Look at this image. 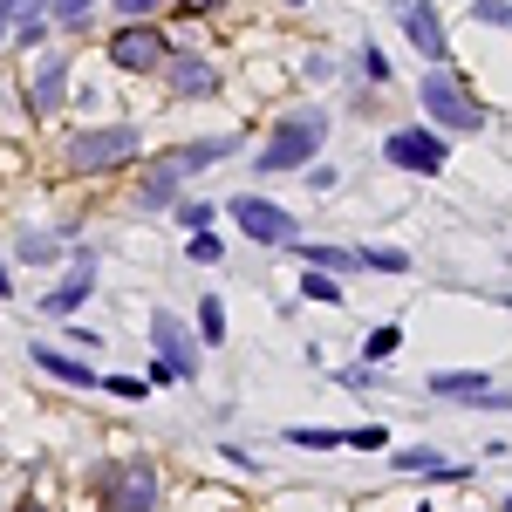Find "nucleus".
<instances>
[{
  "instance_id": "17",
  "label": "nucleus",
  "mask_w": 512,
  "mask_h": 512,
  "mask_svg": "<svg viewBox=\"0 0 512 512\" xmlns=\"http://www.w3.org/2000/svg\"><path fill=\"white\" fill-rule=\"evenodd\" d=\"M308 267H328V274H349V267H362V253H349V246H294Z\"/></svg>"
},
{
  "instance_id": "6",
  "label": "nucleus",
  "mask_w": 512,
  "mask_h": 512,
  "mask_svg": "<svg viewBox=\"0 0 512 512\" xmlns=\"http://www.w3.org/2000/svg\"><path fill=\"white\" fill-rule=\"evenodd\" d=\"M396 21H403V35H410V48H417L424 62H444V55H451V41H444V21H437L431 0H396Z\"/></svg>"
},
{
  "instance_id": "34",
  "label": "nucleus",
  "mask_w": 512,
  "mask_h": 512,
  "mask_svg": "<svg viewBox=\"0 0 512 512\" xmlns=\"http://www.w3.org/2000/svg\"><path fill=\"white\" fill-rule=\"evenodd\" d=\"M287 7H301V0H287Z\"/></svg>"
},
{
  "instance_id": "19",
  "label": "nucleus",
  "mask_w": 512,
  "mask_h": 512,
  "mask_svg": "<svg viewBox=\"0 0 512 512\" xmlns=\"http://www.w3.org/2000/svg\"><path fill=\"white\" fill-rule=\"evenodd\" d=\"M287 444H301V451H335V444H349V431H308V424H294Z\"/></svg>"
},
{
  "instance_id": "5",
  "label": "nucleus",
  "mask_w": 512,
  "mask_h": 512,
  "mask_svg": "<svg viewBox=\"0 0 512 512\" xmlns=\"http://www.w3.org/2000/svg\"><path fill=\"white\" fill-rule=\"evenodd\" d=\"M96 492L123 512H144V506H158V472H151V465H110Z\"/></svg>"
},
{
  "instance_id": "27",
  "label": "nucleus",
  "mask_w": 512,
  "mask_h": 512,
  "mask_svg": "<svg viewBox=\"0 0 512 512\" xmlns=\"http://www.w3.org/2000/svg\"><path fill=\"white\" fill-rule=\"evenodd\" d=\"M48 14H55V21H82V14H89V0H48Z\"/></svg>"
},
{
  "instance_id": "10",
  "label": "nucleus",
  "mask_w": 512,
  "mask_h": 512,
  "mask_svg": "<svg viewBox=\"0 0 512 512\" xmlns=\"http://www.w3.org/2000/svg\"><path fill=\"white\" fill-rule=\"evenodd\" d=\"M431 396H451V403H492V410H499L492 376H478V369H444V376H431Z\"/></svg>"
},
{
  "instance_id": "18",
  "label": "nucleus",
  "mask_w": 512,
  "mask_h": 512,
  "mask_svg": "<svg viewBox=\"0 0 512 512\" xmlns=\"http://www.w3.org/2000/svg\"><path fill=\"white\" fill-rule=\"evenodd\" d=\"M198 342H205V349H219V342H226V308H219V294H205V301H198Z\"/></svg>"
},
{
  "instance_id": "28",
  "label": "nucleus",
  "mask_w": 512,
  "mask_h": 512,
  "mask_svg": "<svg viewBox=\"0 0 512 512\" xmlns=\"http://www.w3.org/2000/svg\"><path fill=\"white\" fill-rule=\"evenodd\" d=\"M362 76H376V82L390 76V62H383V48H362Z\"/></svg>"
},
{
  "instance_id": "7",
  "label": "nucleus",
  "mask_w": 512,
  "mask_h": 512,
  "mask_svg": "<svg viewBox=\"0 0 512 512\" xmlns=\"http://www.w3.org/2000/svg\"><path fill=\"white\" fill-rule=\"evenodd\" d=\"M383 158L396 171H444V137H431V130H396L390 144H383Z\"/></svg>"
},
{
  "instance_id": "9",
  "label": "nucleus",
  "mask_w": 512,
  "mask_h": 512,
  "mask_svg": "<svg viewBox=\"0 0 512 512\" xmlns=\"http://www.w3.org/2000/svg\"><path fill=\"white\" fill-rule=\"evenodd\" d=\"M110 62H117V69H137V76H151V69L164 62V41L151 35V28H123V35L110 41Z\"/></svg>"
},
{
  "instance_id": "24",
  "label": "nucleus",
  "mask_w": 512,
  "mask_h": 512,
  "mask_svg": "<svg viewBox=\"0 0 512 512\" xmlns=\"http://www.w3.org/2000/svg\"><path fill=\"white\" fill-rule=\"evenodd\" d=\"M55 253H62V246H55L48 233H28V239H21V260H35V267H41V260H55Z\"/></svg>"
},
{
  "instance_id": "30",
  "label": "nucleus",
  "mask_w": 512,
  "mask_h": 512,
  "mask_svg": "<svg viewBox=\"0 0 512 512\" xmlns=\"http://www.w3.org/2000/svg\"><path fill=\"white\" fill-rule=\"evenodd\" d=\"M151 7H158V0H123V14H151Z\"/></svg>"
},
{
  "instance_id": "22",
  "label": "nucleus",
  "mask_w": 512,
  "mask_h": 512,
  "mask_svg": "<svg viewBox=\"0 0 512 512\" xmlns=\"http://www.w3.org/2000/svg\"><path fill=\"white\" fill-rule=\"evenodd\" d=\"M472 21H485V28H512V0H478Z\"/></svg>"
},
{
  "instance_id": "1",
  "label": "nucleus",
  "mask_w": 512,
  "mask_h": 512,
  "mask_svg": "<svg viewBox=\"0 0 512 512\" xmlns=\"http://www.w3.org/2000/svg\"><path fill=\"white\" fill-rule=\"evenodd\" d=\"M417 96H424V117H437L444 130H485V110H478V96L465 82L451 76L444 62H431V76L417 82Z\"/></svg>"
},
{
  "instance_id": "15",
  "label": "nucleus",
  "mask_w": 512,
  "mask_h": 512,
  "mask_svg": "<svg viewBox=\"0 0 512 512\" xmlns=\"http://www.w3.org/2000/svg\"><path fill=\"white\" fill-rule=\"evenodd\" d=\"M396 472H410V478H465V465H451L444 451H424V444H410V451H396Z\"/></svg>"
},
{
  "instance_id": "20",
  "label": "nucleus",
  "mask_w": 512,
  "mask_h": 512,
  "mask_svg": "<svg viewBox=\"0 0 512 512\" xmlns=\"http://www.w3.org/2000/svg\"><path fill=\"white\" fill-rule=\"evenodd\" d=\"M362 267H383V274H410V253H396V246H362Z\"/></svg>"
},
{
  "instance_id": "35",
  "label": "nucleus",
  "mask_w": 512,
  "mask_h": 512,
  "mask_svg": "<svg viewBox=\"0 0 512 512\" xmlns=\"http://www.w3.org/2000/svg\"><path fill=\"white\" fill-rule=\"evenodd\" d=\"M506 308H512V294H506Z\"/></svg>"
},
{
  "instance_id": "2",
  "label": "nucleus",
  "mask_w": 512,
  "mask_h": 512,
  "mask_svg": "<svg viewBox=\"0 0 512 512\" xmlns=\"http://www.w3.org/2000/svg\"><path fill=\"white\" fill-rule=\"evenodd\" d=\"M321 137H328V117L321 110H301V117H287L267 137V151H260V171H294V164H308L321 151Z\"/></svg>"
},
{
  "instance_id": "26",
  "label": "nucleus",
  "mask_w": 512,
  "mask_h": 512,
  "mask_svg": "<svg viewBox=\"0 0 512 512\" xmlns=\"http://www.w3.org/2000/svg\"><path fill=\"white\" fill-rule=\"evenodd\" d=\"M103 390L123 396V403H137V396H144V383H137V376H103Z\"/></svg>"
},
{
  "instance_id": "23",
  "label": "nucleus",
  "mask_w": 512,
  "mask_h": 512,
  "mask_svg": "<svg viewBox=\"0 0 512 512\" xmlns=\"http://www.w3.org/2000/svg\"><path fill=\"white\" fill-rule=\"evenodd\" d=\"M301 294H308V301H328V308L342 301V287H335L328 274H315V267H308V280H301Z\"/></svg>"
},
{
  "instance_id": "13",
  "label": "nucleus",
  "mask_w": 512,
  "mask_h": 512,
  "mask_svg": "<svg viewBox=\"0 0 512 512\" xmlns=\"http://www.w3.org/2000/svg\"><path fill=\"white\" fill-rule=\"evenodd\" d=\"M178 178H185V164H178V158L151 164V178H144V185H137V205H144V212H164V205H171V198H178Z\"/></svg>"
},
{
  "instance_id": "4",
  "label": "nucleus",
  "mask_w": 512,
  "mask_h": 512,
  "mask_svg": "<svg viewBox=\"0 0 512 512\" xmlns=\"http://www.w3.org/2000/svg\"><path fill=\"white\" fill-rule=\"evenodd\" d=\"M233 219H239V233L260 239V246H294V239H301L294 212H280V205H267V198H233Z\"/></svg>"
},
{
  "instance_id": "8",
  "label": "nucleus",
  "mask_w": 512,
  "mask_h": 512,
  "mask_svg": "<svg viewBox=\"0 0 512 512\" xmlns=\"http://www.w3.org/2000/svg\"><path fill=\"white\" fill-rule=\"evenodd\" d=\"M151 342H158V355L178 369V376H198V342L185 335V321H178V315H164V308H158V315H151Z\"/></svg>"
},
{
  "instance_id": "14",
  "label": "nucleus",
  "mask_w": 512,
  "mask_h": 512,
  "mask_svg": "<svg viewBox=\"0 0 512 512\" xmlns=\"http://www.w3.org/2000/svg\"><path fill=\"white\" fill-rule=\"evenodd\" d=\"M35 369H48V376H62V383H76V390H96V369L89 362H76V355H62V349H48V342H35Z\"/></svg>"
},
{
  "instance_id": "3",
  "label": "nucleus",
  "mask_w": 512,
  "mask_h": 512,
  "mask_svg": "<svg viewBox=\"0 0 512 512\" xmlns=\"http://www.w3.org/2000/svg\"><path fill=\"white\" fill-rule=\"evenodd\" d=\"M137 151H144V137L130 123H110V130H82L76 144H69V164L76 171H110V164H130Z\"/></svg>"
},
{
  "instance_id": "11",
  "label": "nucleus",
  "mask_w": 512,
  "mask_h": 512,
  "mask_svg": "<svg viewBox=\"0 0 512 512\" xmlns=\"http://www.w3.org/2000/svg\"><path fill=\"white\" fill-rule=\"evenodd\" d=\"M89 287H96V260H89V253H82V260H76V274L62 280V287H55V294H48V301H41V308H48V315H76L82 301H89Z\"/></svg>"
},
{
  "instance_id": "16",
  "label": "nucleus",
  "mask_w": 512,
  "mask_h": 512,
  "mask_svg": "<svg viewBox=\"0 0 512 512\" xmlns=\"http://www.w3.org/2000/svg\"><path fill=\"white\" fill-rule=\"evenodd\" d=\"M171 89H178V96H212V89H219V69L198 62V55H178V62H171Z\"/></svg>"
},
{
  "instance_id": "31",
  "label": "nucleus",
  "mask_w": 512,
  "mask_h": 512,
  "mask_svg": "<svg viewBox=\"0 0 512 512\" xmlns=\"http://www.w3.org/2000/svg\"><path fill=\"white\" fill-rule=\"evenodd\" d=\"M7 21H14V14H7V0H0V35H7Z\"/></svg>"
},
{
  "instance_id": "29",
  "label": "nucleus",
  "mask_w": 512,
  "mask_h": 512,
  "mask_svg": "<svg viewBox=\"0 0 512 512\" xmlns=\"http://www.w3.org/2000/svg\"><path fill=\"white\" fill-rule=\"evenodd\" d=\"M349 444H355V451H376V444H383V431H376V424H362V431H349Z\"/></svg>"
},
{
  "instance_id": "32",
  "label": "nucleus",
  "mask_w": 512,
  "mask_h": 512,
  "mask_svg": "<svg viewBox=\"0 0 512 512\" xmlns=\"http://www.w3.org/2000/svg\"><path fill=\"white\" fill-rule=\"evenodd\" d=\"M0 301H7V267H0Z\"/></svg>"
},
{
  "instance_id": "21",
  "label": "nucleus",
  "mask_w": 512,
  "mask_h": 512,
  "mask_svg": "<svg viewBox=\"0 0 512 512\" xmlns=\"http://www.w3.org/2000/svg\"><path fill=\"white\" fill-rule=\"evenodd\" d=\"M185 253H192L198 267H212V260L226 253V246H219V233H212V226H198V233H192V246H185Z\"/></svg>"
},
{
  "instance_id": "25",
  "label": "nucleus",
  "mask_w": 512,
  "mask_h": 512,
  "mask_svg": "<svg viewBox=\"0 0 512 512\" xmlns=\"http://www.w3.org/2000/svg\"><path fill=\"white\" fill-rule=\"evenodd\" d=\"M396 342H403V328H376V335H369V362H383V355H396Z\"/></svg>"
},
{
  "instance_id": "33",
  "label": "nucleus",
  "mask_w": 512,
  "mask_h": 512,
  "mask_svg": "<svg viewBox=\"0 0 512 512\" xmlns=\"http://www.w3.org/2000/svg\"><path fill=\"white\" fill-rule=\"evenodd\" d=\"M185 7H212V0H185Z\"/></svg>"
},
{
  "instance_id": "12",
  "label": "nucleus",
  "mask_w": 512,
  "mask_h": 512,
  "mask_svg": "<svg viewBox=\"0 0 512 512\" xmlns=\"http://www.w3.org/2000/svg\"><path fill=\"white\" fill-rule=\"evenodd\" d=\"M62 76H69V69H62V55H41L35 69H28V103H35L41 117L62 103Z\"/></svg>"
}]
</instances>
